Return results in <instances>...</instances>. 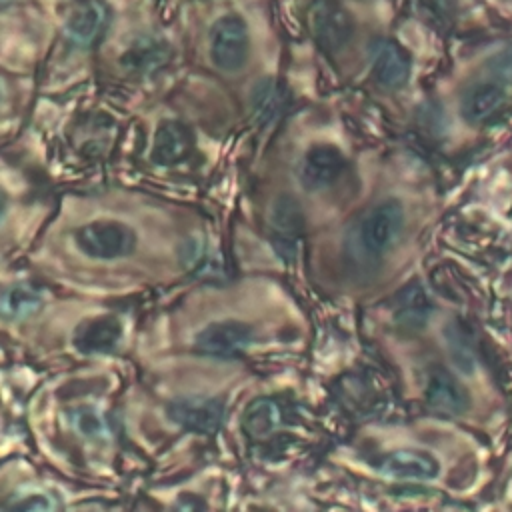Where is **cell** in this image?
I'll use <instances>...</instances> for the list:
<instances>
[{"instance_id": "9a60e30c", "label": "cell", "mask_w": 512, "mask_h": 512, "mask_svg": "<svg viewBox=\"0 0 512 512\" xmlns=\"http://www.w3.org/2000/svg\"><path fill=\"white\" fill-rule=\"evenodd\" d=\"M192 152V134L190 130L176 122L166 120L158 126L150 150V158L158 166H176L188 158Z\"/></svg>"}, {"instance_id": "3957f363", "label": "cell", "mask_w": 512, "mask_h": 512, "mask_svg": "<svg viewBox=\"0 0 512 512\" xmlns=\"http://www.w3.org/2000/svg\"><path fill=\"white\" fill-rule=\"evenodd\" d=\"M226 406L216 396H178L166 404V416L178 428L192 434H214L224 422Z\"/></svg>"}, {"instance_id": "7c38bea8", "label": "cell", "mask_w": 512, "mask_h": 512, "mask_svg": "<svg viewBox=\"0 0 512 512\" xmlns=\"http://www.w3.org/2000/svg\"><path fill=\"white\" fill-rule=\"evenodd\" d=\"M380 474L394 480L424 482L440 474L438 460L424 450H396L382 458Z\"/></svg>"}, {"instance_id": "44dd1931", "label": "cell", "mask_w": 512, "mask_h": 512, "mask_svg": "<svg viewBox=\"0 0 512 512\" xmlns=\"http://www.w3.org/2000/svg\"><path fill=\"white\" fill-rule=\"evenodd\" d=\"M68 418H70L72 428L78 434H82V436L96 438V436H104L106 434L104 418L94 408H90V406H78V408L70 410Z\"/></svg>"}, {"instance_id": "8fae6325", "label": "cell", "mask_w": 512, "mask_h": 512, "mask_svg": "<svg viewBox=\"0 0 512 512\" xmlns=\"http://www.w3.org/2000/svg\"><path fill=\"white\" fill-rule=\"evenodd\" d=\"M424 398L426 404L446 416H456L466 410L468 406V394L460 386V382L444 368L434 366L428 376H426V386H424Z\"/></svg>"}, {"instance_id": "ba28073f", "label": "cell", "mask_w": 512, "mask_h": 512, "mask_svg": "<svg viewBox=\"0 0 512 512\" xmlns=\"http://www.w3.org/2000/svg\"><path fill=\"white\" fill-rule=\"evenodd\" d=\"M122 340V322L114 314L82 320L72 334V346L84 356L110 354Z\"/></svg>"}, {"instance_id": "5bb4252c", "label": "cell", "mask_w": 512, "mask_h": 512, "mask_svg": "<svg viewBox=\"0 0 512 512\" xmlns=\"http://www.w3.org/2000/svg\"><path fill=\"white\" fill-rule=\"evenodd\" d=\"M108 24V8L100 0H86L78 4L66 20V38L80 48L94 44Z\"/></svg>"}, {"instance_id": "603a6c76", "label": "cell", "mask_w": 512, "mask_h": 512, "mask_svg": "<svg viewBox=\"0 0 512 512\" xmlns=\"http://www.w3.org/2000/svg\"><path fill=\"white\" fill-rule=\"evenodd\" d=\"M488 68L494 72L496 78L506 80V82H512V48H506V50L498 52V54L490 60Z\"/></svg>"}, {"instance_id": "d6986e66", "label": "cell", "mask_w": 512, "mask_h": 512, "mask_svg": "<svg viewBox=\"0 0 512 512\" xmlns=\"http://www.w3.org/2000/svg\"><path fill=\"white\" fill-rule=\"evenodd\" d=\"M282 424V410L272 398L252 400L242 414V428L252 438H266Z\"/></svg>"}, {"instance_id": "277c9868", "label": "cell", "mask_w": 512, "mask_h": 512, "mask_svg": "<svg viewBox=\"0 0 512 512\" xmlns=\"http://www.w3.org/2000/svg\"><path fill=\"white\" fill-rule=\"evenodd\" d=\"M404 228V210L398 200L376 204L358 226V240L366 254H386L400 238Z\"/></svg>"}, {"instance_id": "5b68a950", "label": "cell", "mask_w": 512, "mask_h": 512, "mask_svg": "<svg viewBox=\"0 0 512 512\" xmlns=\"http://www.w3.org/2000/svg\"><path fill=\"white\" fill-rule=\"evenodd\" d=\"M254 340V330L246 322L240 320H218L204 326L194 340V348L198 354L210 358H238L244 354Z\"/></svg>"}, {"instance_id": "30bf717a", "label": "cell", "mask_w": 512, "mask_h": 512, "mask_svg": "<svg viewBox=\"0 0 512 512\" xmlns=\"http://www.w3.org/2000/svg\"><path fill=\"white\" fill-rule=\"evenodd\" d=\"M272 242L280 258L290 260L296 254L298 238L304 228V216L292 196H280L270 212Z\"/></svg>"}, {"instance_id": "ffe728a7", "label": "cell", "mask_w": 512, "mask_h": 512, "mask_svg": "<svg viewBox=\"0 0 512 512\" xmlns=\"http://www.w3.org/2000/svg\"><path fill=\"white\" fill-rule=\"evenodd\" d=\"M40 306H42V294L38 288H34L28 282H18L4 290L2 310L8 318H14V320L26 318L36 310H40Z\"/></svg>"}, {"instance_id": "7a4b0ae2", "label": "cell", "mask_w": 512, "mask_h": 512, "mask_svg": "<svg viewBox=\"0 0 512 512\" xmlns=\"http://www.w3.org/2000/svg\"><path fill=\"white\" fill-rule=\"evenodd\" d=\"M250 54V34L246 22L228 14L218 18L210 28V58L216 68L224 72H238L244 68Z\"/></svg>"}, {"instance_id": "52a82bcc", "label": "cell", "mask_w": 512, "mask_h": 512, "mask_svg": "<svg viewBox=\"0 0 512 512\" xmlns=\"http://www.w3.org/2000/svg\"><path fill=\"white\" fill-rule=\"evenodd\" d=\"M346 158L334 146L318 144L312 146L300 160L298 180L300 186L308 192H320L332 186L344 172Z\"/></svg>"}, {"instance_id": "6da1fadb", "label": "cell", "mask_w": 512, "mask_h": 512, "mask_svg": "<svg viewBox=\"0 0 512 512\" xmlns=\"http://www.w3.org/2000/svg\"><path fill=\"white\" fill-rule=\"evenodd\" d=\"M136 232L118 220H92L74 232L76 248L92 260H120L134 252Z\"/></svg>"}, {"instance_id": "4fadbf2b", "label": "cell", "mask_w": 512, "mask_h": 512, "mask_svg": "<svg viewBox=\"0 0 512 512\" xmlns=\"http://www.w3.org/2000/svg\"><path fill=\"white\" fill-rule=\"evenodd\" d=\"M170 44L160 36L136 38L120 58L122 68L132 76H150L170 60Z\"/></svg>"}, {"instance_id": "8992f818", "label": "cell", "mask_w": 512, "mask_h": 512, "mask_svg": "<svg viewBox=\"0 0 512 512\" xmlns=\"http://www.w3.org/2000/svg\"><path fill=\"white\" fill-rule=\"evenodd\" d=\"M312 32L318 46L326 52H340L354 34L350 14L332 0H320L312 8Z\"/></svg>"}, {"instance_id": "ac0fdd59", "label": "cell", "mask_w": 512, "mask_h": 512, "mask_svg": "<svg viewBox=\"0 0 512 512\" xmlns=\"http://www.w3.org/2000/svg\"><path fill=\"white\" fill-rule=\"evenodd\" d=\"M430 312H432V304H430L424 288L418 282L404 286L396 294L392 314L400 326L418 328V326L426 324Z\"/></svg>"}, {"instance_id": "cb8c5ba5", "label": "cell", "mask_w": 512, "mask_h": 512, "mask_svg": "<svg viewBox=\"0 0 512 512\" xmlns=\"http://www.w3.org/2000/svg\"><path fill=\"white\" fill-rule=\"evenodd\" d=\"M420 8L428 14V16H434V18H442V16H448L452 12V6H454V0H418Z\"/></svg>"}, {"instance_id": "9c48e42d", "label": "cell", "mask_w": 512, "mask_h": 512, "mask_svg": "<svg viewBox=\"0 0 512 512\" xmlns=\"http://www.w3.org/2000/svg\"><path fill=\"white\" fill-rule=\"evenodd\" d=\"M370 64L374 80L386 90H398L410 78V58L394 40L376 38L370 44Z\"/></svg>"}, {"instance_id": "7402d4cb", "label": "cell", "mask_w": 512, "mask_h": 512, "mask_svg": "<svg viewBox=\"0 0 512 512\" xmlns=\"http://www.w3.org/2000/svg\"><path fill=\"white\" fill-rule=\"evenodd\" d=\"M56 504L50 496L42 494V492H32V494H26L22 496L20 500H16L10 508L12 510H24V512H34V510H52Z\"/></svg>"}, {"instance_id": "e0dca14e", "label": "cell", "mask_w": 512, "mask_h": 512, "mask_svg": "<svg viewBox=\"0 0 512 512\" xmlns=\"http://www.w3.org/2000/svg\"><path fill=\"white\" fill-rule=\"evenodd\" d=\"M504 90L496 82H482L472 86L462 98V116L470 124H482L490 120L504 104Z\"/></svg>"}, {"instance_id": "2e32d148", "label": "cell", "mask_w": 512, "mask_h": 512, "mask_svg": "<svg viewBox=\"0 0 512 512\" xmlns=\"http://www.w3.org/2000/svg\"><path fill=\"white\" fill-rule=\"evenodd\" d=\"M290 106V90L276 78H262L250 94V110L260 126L274 124Z\"/></svg>"}]
</instances>
